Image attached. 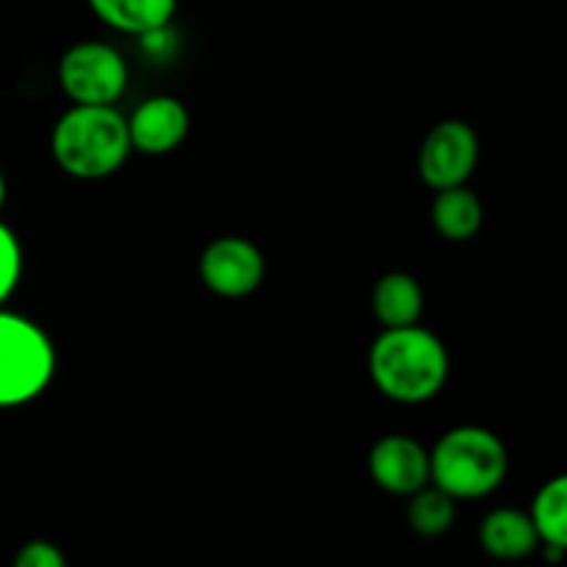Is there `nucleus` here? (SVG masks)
<instances>
[{
  "label": "nucleus",
  "mask_w": 567,
  "mask_h": 567,
  "mask_svg": "<svg viewBox=\"0 0 567 567\" xmlns=\"http://www.w3.org/2000/svg\"><path fill=\"white\" fill-rule=\"evenodd\" d=\"M369 474L391 496H413L432 482L430 452L410 435H385L371 446Z\"/></svg>",
  "instance_id": "nucleus-8"
},
{
  "label": "nucleus",
  "mask_w": 567,
  "mask_h": 567,
  "mask_svg": "<svg viewBox=\"0 0 567 567\" xmlns=\"http://www.w3.org/2000/svg\"><path fill=\"white\" fill-rule=\"evenodd\" d=\"M50 153L64 175L103 181L133 153L127 120L114 105H72L53 125Z\"/></svg>",
  "instance_id": "nucleus-2"
},
{
  "label": "nucleus",
  "mask_w": 567,
  "mask_h": 567,
  "mask_svg": "<svg viewBox=\"0 0 567 567\" xmlns=\"http://www.w3.org/2000/svg\"><path fill=\"white\" fill-rule=\"evenodd\" d=\"M55 347L42 324L0 308V410L22 408L48 391L55 377Z\"/></svg>",
  "instance_id": "nucleus-4"
},
{
  "label": "nucleus",
  "mask_w": 567,
  "mask_h": 567,
  "mask_svg": "<svg viewBox=\"0 0 567 567\" xmlns=\"http://www.w3.org/2000/svg\"><path fill=\"white\" fill-rule=\"evenodd\" d=\"M127 61L114 44L83 39L59 61V86L72 105H114L127 89Z\"/></svg>",
  "instance_id": "nucleus-5"
},
{
  "label": "nucleus",
  "mask_w": 567,
  "mask_h": 567,
  "mask_svg": "<svg viewBox=\"0 0 567 567\" xmlns=\"http://www.w3.org/2000/svg\"><path fill=\"white\" fill-rule=\"evenodd\" d=\"M485 208L468 186L441 188L432 199V225L446 241H471L482 230Z\"/></svg>",
  "instance_id": "nucleus-13"
},
{
  "label": "nucleus",
  "mask_w": 567,
  "mask_h": 567,
  "mask_svg": "<svg viewBox=\"0 0 567 567\" xmlns=\"http://www.w3.org/2000/svg\"><path fill=\"white\" fill-rule=\"evenodd\" d=\"M103 25L133 37H153L172 22L177 0H89Z\"/></svg>",
  "instance_id": "nucleus-12"
},
{
  "label": "nucleus",
  "mask_w": 567,
  "mask_h": 567,
  "mask_svg": "<svg viewBox=\"0 0 567 567\" xmlns=\"http://www.w3.org/2000/svg\"><path fill=\"white\" fill-rule=\"evenodd\" d=\"M192 116L188 109L172 94H155L142 100L127 116V133L136 153L169 155L186 142Z\"/></svg>",
  "instance_id": "nucleus-9"
},
{
  "label": "nucleus",
  "mask_w": 567,
  "mask_h": 567,
  "mask_svg": "<svg viewBox=\"0 0 567 567\" xmlns=\"http://www.w3.org/2000/svg\"><path fill=\"white\" fill-rule=\"evenodd\" d=\"M446 347L421 324L391 327L369 349V374L377 391L399 404H424L443 391L449 380Z\"/></svg>",
  "instance_id": "nucleus-1"
},
{
  "label": "nucleus",
  "mask_w": 567,
  "mask_h": 567,
  "mask_svg": "<svg viewBox=\"0 0 567 567\" xmlns=\"http://www.w3.org/2000/svg\"><path fill=\"white\" fill-rule=\"evenodd\" d=\"M22 277V247L20 238L14 236L9 225L0 221V308L17 291Z\"/></svg>",
  "instance_id": "nucleus-16"
},
{
  "label": "nucleus",
  "mask_w": 567,
  "mask_h": 567,
  "mask_svg": "<svg viewBox=\"0 0 567 567\" xmlns=\"http://www.w3.org/2000/svg\"><path fill=\"white\" fill-rule=\"evenodd\" d=\"M6 203V177H3V169H0V208H3Z\"/></svg>",
  "instance_id": "nucleus-18"
},
{
  "label": "nucleus",
  "mask_w": 567,
  "mask_h": 567,
  "mask_svg": "<svg viewBox=\"0 0 567 567\" xmlns=\"http://www.w3.org/2000/svg\"><path fill=\"white\" fill-rule=\"evenodd\" d=\"M454 518H457V498L432 482L408 496V524L415 535L443 537L454 526Z\"/></svg>",
  "instance_id": "nucleus-15"
},
{
  "label": "nucleus",
  "mask_w": 567,
  "mask_h": 567,
  "mask_svg": "<svg viewBox=\"0 0 567 567\" xmlns=\"http://www.w3.org/2000/svg\"><path fill=\"white\" fill-rule=\"evenodd\" d=\"M371 310L382 330L419 324L424 316V288L408 271H388L371 291Z\"/></svg>",
  "instance_id": "nucleus-11"
},
{
  "label": "nucleus",
  "mask_w": 567,
  "mask_h": 567,
  "mask_svg": "<svg viewBox=\"0 0 567 567\" xmlns=\"http://www.w3.org/2000/svg\"><path fill=\"white\" fill-rule=\"evenodd\" d=\"M480 164V136L463 120H443L424 136L419 175L432 192L465 186Z\"/></svg>",
  "instance_id": "nucleus-6"
},
{
  "label": "nucleus",
  "mask_w": 567,
  "mask_h": 567,
  "mask_svg": "<svg viewBox=\"0 0 567 567\" xmlns=\"http://www.w3.org/2000/svg\"><path fill=\"white\" fill-rule=\"evenodd\" d=\"M480 546L498 563H518L540 548V535L529 513L515 507H498L480 524Z\"/></svg>",
  "instance_id": "nucleus-10"
},
{
  "label": "nucleus",
  "mask_w": 567,
  "mask_h": 567,
  "mask_svg": "<svg viewBox=\"0 0 567 567\" xmlns=\"http://www.w3.org/2000/svg\"><path fill=\"white\" fill-rule=\"evenodd\" d=\"M432 485L457 502H476L504 485L509 452L496 432L485 426H454L430 452Z\"/></svg>",
  "instance_id": "nucleus-3"
},
{
  "label": "nucleus",
  "mask_w": 567,
  "mask_h": 567,
  "mask_svg": "<svg viewBox=\"0 0 567 567\" xmlns=\"http://www.w3.org/2000/svg\"><path fill=\"white\" fill-rule=\"evenodd\" d=\"M11 567H66V557L55 543L50 540H28L17 551Z\"/></svg>",
  "instance_id": "nucleus-17"
},
{
  "label": "nucleus",
  "mask_w": 567,
  "mask_h": 567,
  "mask_svg": "<svg viewBox=\"0 0 567 567\" xmlns=\"http://www.w3.org/2000/svg\"><path fill=\"white\" fill-rule=\"evenodd\" d=\"M529 515L540 535V546L567 551V474L554 476L537 491Z\"/></svg>",
  "instance_id": "nucleus-14"
},
{
  "label": "nucleus",
  "mask_w": 567,
  "mask_h": 567,
  "mask_svg": "<svg viewBox=\"0 0 567 567\" xmlns=\"http://www.w3.org/2000/svg\"><path fill=\"white\" fill-rule=\"evenodd\" d=\"M199 277L221 299H244L264 286L266 258L249 238L221 236L203 249Z\"/></svg>",
  "instance_id": "nucleus-7"
}]
</instances>
